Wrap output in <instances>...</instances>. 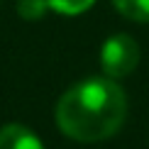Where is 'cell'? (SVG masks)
<instances>
[{"label":"cell","instance_id":"obj_1","mask_svg":"<svg viewBox=\"0 0 149 149\" xmlns=\"http://www.w3.org/2000/svg\"><path fill=\"white\" fill-rule=\"evenodd\" d=\"M127 115L125 91L113 78H88L56 103V125L76 142H100L115 134Z\"/></svg>","mask_w":149,"mask_h":149},{"label":"cell","instance_id":"obj_2","mask_svg":"<svg viewBox=\"0 0 149 149\" xmlns=\"http://www.w3.org/2000/svg\"><path fill=\"white\" fill-rule=\"evenodd\" d=\"M139 64V44L130 34H113L100 49V66L108 78H122Z\"/></svg>","mask_w":149,"mask_h":149},{"label":"cell","instance_id":"obj_3","mask_svg":"<svg viewBox=\"0 0 149 149\" xmlns=\"http://www.w3.org/2000/svg\"><path fill=\"white\" fill-rule=\"evenodd\" d=\"M0 149H44L39 137L22 125H5L0 130Z\"/></svg>","mask_w":149,"mask_h":149},{"label":"cell","instance_id":"obj_4","mask_svg":"<svg viewBox=\"0 0 149 149\" xmlns=\"http://www.w3.org/2000/svg\"><path fill=\"white\" fill-rule=\"evenodd\" d=\"M115 10L134 22H149V0H113Z\"/></svg>","mask_w":149,"mask_h":149},{"label":"cell","instance_id":"obj_5","mask_svg":"<svg viewBox=\"0 0 149 149\" xmlns=\"http://www.w3.org/2000/svg\"><path fill=\"white\" fill-rule=\"evenodd\" d=\"M49 8L61 12V15H81L91 8L95 0H47Z\"/></svg>","mask_w":149,"mask_h":149},{"label":"cell","instance_id":"obj_6","mask_svg":"<svg viewBox=\"0 0 149 149\" xmlns=\"http://www.w3.org/2000/svg\"><path fill=\"white\" fill-rule=\"evenodd\" d=\"M49 3L47 0H17V12L24 20H39L47 12Z\"/></svg>","mask_w":149,"mask_h":149}]
</instances>
